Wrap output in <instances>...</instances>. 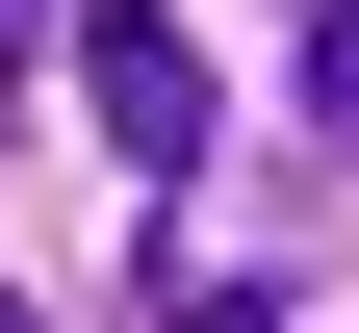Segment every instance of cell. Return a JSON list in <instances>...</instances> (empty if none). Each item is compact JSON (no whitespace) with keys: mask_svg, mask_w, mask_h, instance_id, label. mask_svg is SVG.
<instances>
[{"mask_svg":"<svg viewBox=\"0 0 359 333\" xmlns=\"http://www.w3.org/2000/svg\"><path fill=\"white\" fill-rule=\"evenodd\" d=\"M77 103H103V154H128V179L205 154V52H180L154 0H77Z\"/></svg>","mask_w":359,"mask_h":333,"instance_id":"1","label":"cell"},{"mask_svg":"<svg viewBox=\"0 0 359 333\" xmlns=\"http://www.w3.org/2000/svg\"><path fill=\"white\" fill-rule=\"evenodd\" d=\"M308 128L359 154V0H308Z\"/></svg>","mask_w":359,"mask_h":333,"instance_id":"2","label":"cell"},{"mask_svg":"<svg viewBox=\"0 0 359 333\" xmlns=\"http://www.w3.org/2000/svg\"><path fill=\"white\" fill-rule=\"evenodd\" d=\"M0 333H26V308H0Z\"/></svg>","mask_w":359,"mask_h":333,"instance_id":"3","label":"cell"}]
</instances>
